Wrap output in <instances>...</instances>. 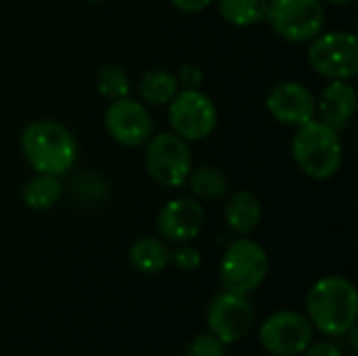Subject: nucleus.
I'll return each instance as SVG.
<instances>
[{"label": "nucleus", "mask_w": 358, "mask_h": 356, "mask_svg": "<svg viewBox=\"0 0 358 356\" xmlns=\"http://www.w3.org/2000/svg\"><path fill=\"white\" fill-rule=\"evenodd\" d=\"M308 321L325 336H344L357 325L358 292L346 277L319 279L306 298Z\"/></svg>", "instance_id": "obj_1"}, {"label": "nucleus", "mask_w": 358, "mask_h": 356, "mask_svg": "<svg viewBox=\"0 0 358 356\" xmlns=\"http://www.w3.org/2000/svg\"><path fill=\"white\" fill-rule=\"evenodd\" d=\"M21 151L38 174L63 176L76 162L78 143L63 124L55 120H34L21 134Z\"/></svg>", "instance_id": "obj_2"}, {"label": "nucleus", "mask_w": 358, "mask_h": 356, "mask_svg": "<svg viewBox=\"0 0 358 356\" xmlns=\"http://www.w3.org/2000/svg\"><path fill=\"white\" fill-rule=\"evenodd\" d=\"M292 155L302 174L327 180L342 168V141L336 130L319 120L298 126L292 141Z\"/></svg>", "instance_id": "obj_3"}, {"label": "nucleus", "mask_w": 358, "mask_h": 356, "mask_svg": "<svg viewBox=\"0 0 358 356\" xmlns=\"http://www.w3.org/2000/svg\"><path fill=\"white\" fill-rule=\"evenodd\" d=\"M268 275L266 250L248 237L233 241L220 262V281L227 292L250 296L256 292Z\"/></svg>", "instance_id": "obj_4"}, {"label": "nucleus", "mask_w": 358, "mask_h": 356, "mask_svg": "<svg viewBox=\"0 0 358 356\" xmlns=\"http://www.w3.org/2000/svg\"><path fill=\"white\" fill-rule=\"evenodd\" d=\"M191 166L193 157L189 143L178 134L162 132L147 141L145 168L157 185L166 189L182 187L191 174Z\"/></svg>", "instance_id": "obj_5"}, {"label": "nucleus", "mask_w": 358, "mask_h": 356, "mask_svg": "<svg viewBox=\"0 0 358 356\" xmlns=\"http://www.w3.org/2000/svg\"><path fill=\"white\" fill-rule=\"evenodd\" d=\"M266 19L283 40L302 44L323 31L325 6L321 0H268Z\"/></svg>", "instance_id": "obj_6"}, {"label": "nucleus", "mask_w": 358, "mask_h": 356, "mask_svg": "<svg viewBox=\"0 0 358 356\" xmlns=\"http://www.w3.org/2000/svg\"><path fill=\"white\" fill-rule=\"evenodd\" d=\"M310 67L329 80H352L358 73V40L352 31H327L310 40Z\"/></svg>", "instance_id": "obj_7"}, {"label": "nucleus", "mask_w": 358, "mask_h": 356, "mask_svg": "<svg viewBox=\"0 0 358 356\" xmlns=\"http://www.w3.org/2000/svg\"><path fill=\"white\" fill-rule=\"evenodd\" d=\"M168 118L174 134L187 143L208 138L218 122L214 101L199 88H185L168 103Z\"/></svg>", "instance_id": "obj_8"}, {"label": "nucleus", "mask_w": 358, "mask_h": 356, "mask_svg": "<svg viewBox=\"0 0 358 356\" xmlns=\"http://www.w3.org/2000/svg\"><path fill=\"white\" fill-rule=\"evenodd\" d=\"M308 317L296 311H279L260 325V344L273 356H298L313 344Z\"/></svg>", "instance_id": "obj_9"}, {"label": "nucleus", "mask_w": 358, "mask_h": 356, "mask_svg": "<svg viewBox=\"0 0 358 356\" xmlns=\"http://www.w3.org/2000/svg\"><path fill=\"white\" fill-rule=\"evenodd\" d=\"M256 315L248 296L220 292L210 300L208 306V325L210 332L224 344H235L245 338L254 327Z\"/></svg>", "instance_id": "obj_10"}, {"label": "nucleus", "mask_w": 358, "mask_h": 356, "mask_svg": "<svg viewBox=\"0 0 358 356\" xmlns=\"http://www.w3.org/2000/svg\"><path fill=\"white\" fill-rule=\"evenodd\" d=\"M105 128L115 143L124 147H141L153 136V118L143 103L122 97L109 103L105 111Z\"/></svg>", "instance_id": "obj_11"}, {"label": "nucleus", "mask_w": 358, "mask_h": 356, "mask_svg": "<svg viewBox=\"0 0 358 356\" xmlns=\"http://www.w3.org/2000/svg\"><path fill=\"white\" fill-rule=\"evenodd\" d=\"M268 113L285 126H304L317 115L315 94L300 82H281L266 97Z\"/></svg>", "instance_id": "obj_12"}, {"label": "nucleus", "mask_w": 358, "mask_h": 356, "mask_svg": "<svg viewBox=\"0 0 358 356\" xmlns=\"http://www.w3.org/2000/svg\"><path fill=\"white\" fill-rule=\"evenodd\" d=\"M206 222V210L199 201L189 197L170 199L157 214V231L166 241L187 243L193 241Z\"/></svg>", "instance_id": "obj_13"}, {"label": "nucleus", "mask_w": 358, "mask_h": 356, "mask_svg": "<svg viewBox=\"0 0 358 356\" xmlns=\"http://www.w3.org/2000/svg\"><path fill=\"white\" fill-rule=\"evenodd\" d=\"M357 111V88L350 80H331L317 101L319 122L340 132L348 126Z\"/></svg>", "instance_id": "obj_14"}, {"label": "nucleus", "mask_w": 358, "mask_h": 356, "mask_svg": "<svg viewBox=\"0 0 358 356\" xmlns=\"http://www.w3.org/2000/svg\"><path fill=\"white\" fill-rule=\"evenodd\" d=\"M224 218H227V225L237 235H250L260 225V218H262L260 199L252 191L233 193L224 206Z\"/></svg>", "instance_id": "obj_15"}, {"label": "nucleus", "mask_w": 358, "mask_h": 356, "mask_svg": "<svg viewBox=\"0 0 358 356\" xmlns=\"http://www.w3.org/2000/svg\"><path fill=\"white\" fill-rule=\"evenodd\" d=\"M172 252L157 237H141L130 248V264L143 275L162 273L170 264Z\"/></svg>", "instance_id": "obj_16"}, {"label": "nucleus", "mask_w": 358, "mask_h": 356, "mask_svg": "<svg viewBox=\"0 0 358 356\" xmlns=\"http://www.w3.org/2000/svg\"><path fill=\"white\" fill-rule=\"evenodd\" d=\"M138 92L149 105H168L178 92V80L172 71L149 69L138 80Z\"/></svg>", "instance_id": "obj_17"}, {"label": "nucleus", "mask_w": 358, "mask_h": 356, "mask_svg": "<svg viewBox=\"0 0 358 356\" xmlns=\"http://www.w3.org/2000/svg\"><path fill=\"white\" fill-rule=\"evenodd\" d=\"M61 193H63V187H61L59 176L38 174V176H34L25 185V189H23V201L34 212H46V210L55 208V204L59 201Z\"/></svg>", "instance_id": "obj_18"}, {"label": "nucleus", "mask_w": 358, "mask_h": 356, "mask_svg": "<svg viewBox=\"0 0 358 356\" xmlns=\"http://www.w3.org/2000/svg\"><path fill=\"white\" fill-rule=\"evenodd\" d=\"M220 15L237 27H250L266 19L268 0H218Z\"/></svg>", "instance_id": "obj_19"}, {"label": "nucleus", "mask_w": 358, "mask_h": 356, "mask_svg": "<svg viewBox=\"0 0 358 356\" xmlns=\"http://www.w3.org/2000/svg\"><path fill=\"white\" fill-rule=\"evenodd\" d=\"M189 185L191 191L208 201H216L220 197H224L227 189H229V180L224 176V172L216 166H201L195 172L189 174Z\"/></svg>", "instance_id": "obj_20"}, {"label": "nucleus", "mask_w": 358, "mask_h": 356, "mask_svg": "<svg viewBox=\"0 0 358 356\" xmlns=\"http://www.w3.org/2000/svg\"><path fill=\"white\" fill-rule=\"evenodd\" d=\"M96 90L101 97L115 101L122 97H128L130 92V78L124 67L115 63H107L96 73Z\"/></svg>", "instance_id": "obj_21"}, {"label": "nucleus", "mask_w": 358, "mask_h": 356, "mask_svg": "<svg viewBox=\"0 0 358 356\" xmlns=\"http://www.w3.org/2000/svg\"><path fill=\"white\" fill-rule=\"evenodd\" d=\"M185 356H227V344L220 342L212 332L199 334L189 342Z\"/></svg>", "instance_id": "obj_22"}, {"label": "nucleus", "mask_w": 358, "mask_h": 356, "mask_svg": "<svg viewBox=\"0 0 358 356\" xmlns=\"http://www.w3.org/2000/svg\"><path fill=\"white\" fill-rule=\"evenodd\" d=\"M170 262H174V266H178L180 271L191 273V271H197V269H199V264H201V254H199V250L193 248V245H180L176 252H172Z\"/></svg>", "instance_id": "obj_23"}, {"label": "nucleus", "mask_w": 358, "mask_h": 356, "mask_svg": "<svg viewBox=\"0 0 358 356\" xmlns=\"http://www.w3.org/2000/svg\"><path fill=\"white\" fill-rule=\"evenodd\" d=\"M176 80L182 88H199L203 82V71L195 65H182Z\"/></svg>", "instance_id": "obj_24"}, {"label": "nucleus", "mask_w": 358, "mask_h": 356, "mask_svg": "<svg viewBox=\"0 0 358 356\" xmlns=\"http://www.w3.org/2000/svg\"><path fill=\"white\" fill-rule=\"evenodd\" d=\"M304 356H344V353L331 342H319L315 346H308L304 350Z\"/></svg>", "instance_id": "obj_25"}, {"label": "nucleus", "mask_w": 358, "mask_h": 356, "mask_svg": "<svg viewBox=\"0 0 358 356\" xmlns=\"http://www.w3.org/2000/svg\"><path fill=\"white\" fill-rule=\"evenodd\" d=\"M170 2L182 13H201L203 8L210 6L212 0H170Z\"/></svg>", "instance_id": "obj_26"}, {"label": "nucleus", "mask_w": 358, "mask_h": 356, "mask_svg": "<svg viewBox=\"0 0 358 356\" xmlns=\"http://www.w3.org/2000/svg\"><path fill=\"white\" fill-rule=\"evenodd\" d=\"M327 2H331V4H350L352 0H327Z\"/></svg>", "instance_id": "obj_27"}, {"label": "nucleus", "mask_w": 358, "mask_h": 356, "mask_svg": "<svg viewBox=\"0 0 358 356\" xmlns=\"http://www.w3.org/2000/svg\"><path fill=\"white\" fill-rule=\"evenodd\" d=\"M86 2H99V0H86Z\"/></svg>", "instance_id": "obj_28"}]
</instances>
